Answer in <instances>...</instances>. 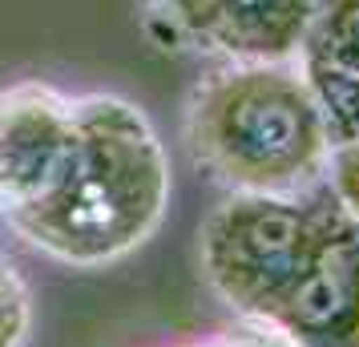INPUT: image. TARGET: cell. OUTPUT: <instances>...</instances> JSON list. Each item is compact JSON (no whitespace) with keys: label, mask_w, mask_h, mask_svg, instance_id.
I'll return each mask as SVG.
<instances>
[{"label":"cell","mask_w":359,"mask_h":347,"mask_svg":"<svg viewBox=\"0 0 359 347\" xmlns=\"http://www.w3.org/2000/svg\"><path fill=\"white\" fill-rule=\"evenodd\" d=\"M77 137L53 198L13 231L53 263L97 271L158 234L170 210V154L146 109L117 93L73 97Z\"/></svg>","instance_id":"6da1fadb"},{"label":"cell","mask_w":359,"mask_h":347,"mask_svg":"<svg viewBox=\"0 0 359 347\" xmlns=\"http://www.w3.org/2000/svg\"><path fill=\"white\" fill-rule=\"evenodd\" d=\"M186 146L226 194H311L331 137L299 61H222L186 101Z\"/></svg>","instance_id":"7a4b0ae2"},{"label":"cell","mask_w":359,"mask_h":347,"mask_svg":"<svg viewBox=\"0 0 359 347\" xmlns=\"http://www.w3.org/2000/svg\"><path fill=\"white\" fill-rule=\"evenodd\" d=\"M335 215L331 194H226L198 231V266L243 323H266Z\"/></svg>","instance_id":"3957f363"},{"label":"cell","mask_w":359,"mask_h":347,"mask_svg":"<svg viewBox=\"0 0 359 347\" xmlns=\"http://www.w3.org/2000/svg\"><path fill=\"white\" fill-rule=\"evenodd\" d=\"M77 137L73 97L45 81L0 89V218L13 226L41 210L65 178Z\"/></svg>","instance_id":"277c9868"},{"label":"cell","mask_w":359,"mask_h":347,"mask_svg":"<svg viewBox=\"0 0 359 347\" xmlns=\"http://www.w3.org/2000/svg\"><path fill=\"white\" fill-rule=\"evenodd\" d=\"M259 327L294 347H359V226L339 206L291 291Z\"/></svg>","instance_id":"5b68a950"},{"label":"cell","mask_w":359,"mask_h":347,"mask_svg":"<svg viewBox=\"0 0 359 347\" xmlns=\"http://www.w3.org/2000/svg\"><path fill=\"white\" fill-rule=\"evenodd\" d=\"M319 0H218L210 57L222 61H294Z\"/></svg>","instance_id":"8992f818"},{"label":"cell","mask_w":359,"mask_h":347,"mask_svg":"<svg viewBox=\"0 0 359 347\" xmlns=\"http://www.w3.org/2000/svg\"><path fill=\"white\" fill-rule=\"evenodd\" d=\"M294 61L307 77H359V0H319Z\"/></svg>","instance_id":"52a82bcc"},{"label":"cell","mask_w":359,"mask_h":347,"mask_svg":"<svg viewBox=\"0 0 359 347\" xmlns=\"http://www.w3.org/2000/svg\"><path fill=\"white\" fill-rule=\"evenodd\" d=\"M327 121L331 146L359 142V77H307Z\"/></svg>","instance_id":"ba28073f"},{"label":"cell","mask_w":359,"mask_h":347,"mask_svg":"<svg viewBox=\"0 0 359 347\" xmlns=\"http://www.w3.org/2000/svg\"><path fill=\"white\" fill-rule=\"evenodd\" d=\"M33 335V291L0 254V347H25Z\"/></svg>","instance_id":"9c48e42d"},{"label":"cell","mask_w":359,"mask_h":347,"mask_svg":"<svg viewBox=\"0 0 359 347\" xmlns=\"http://www.w3.org/2000/svg\"><path fill=\"white\" fill-rule=\"evenodd\" d=\"M323 186H327V194H331V202L359 226V142L331 146Z\"/></svg>","instance_id":"30bf717a"},{"label":"cell","mask_w":359,"mask_h":347,"mask_svg":"<svg viewBox=\"0 0 359 347\" xmlns=\"http://www.w3.org/2000/svg\"><path fill=\"white\" fill-rule=\"evenodd\" d=\"M222 347H294L287 343L283 335H275L271 327H255V323H243V331H234L222 339Z\"/></svg>","instance_id":"8fae6325"},{"label":"cell","mask_w":359,"mask_h":347,"mask_svg":"<svg viewBox=\"0 0 359 347\" xmlns=\"http://www.w3.org/2000/svg\"><path fill=\"white\" fill-rule=\"evenodd\" d=\"M186 347H222V339H214V343H186Z\"/></svg>","instance_id":"7c38bea8"}]
</instances>
